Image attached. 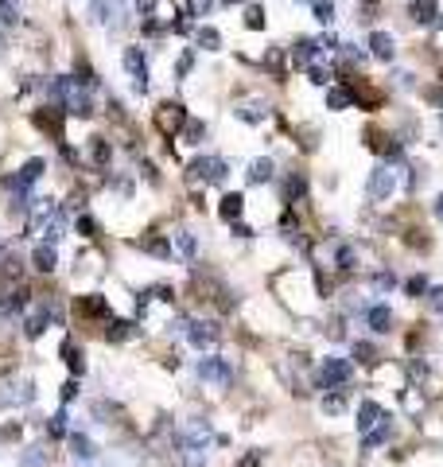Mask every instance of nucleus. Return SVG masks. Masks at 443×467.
Segmentation results:
<instances>
[{
  "mask_svg": "<svg viewBox=\"0 0 443 467\" xmlns=\"http://www.w3.org/2000/svg\"><path fill=\"white\" fill-rule=\"evenodd\" d=\"M393 187H396V168H393V164H377V168L370 171L366 195H370L373 203H385V199L393 195Z\"/></svg>",
  "mask_w": 443,
  "mask_h": 467,
  "instance_id": "obj_2",
  "label": "nucleus"
},
{
  "mask_svg": "<svg viewBox=\"0 0 443 467\" xmlns=\"http://www.w3.org/2000/svg\"><path fill=\"white\" fill-rule=\"evenodd\" d=\"M229 4H238V0H229Z\"/></svg>",
  "mask_w": 443,
  "mask_h": 467,
  "instance_id": "obj_50",
  "label": "nucleus"
},
{
  "mask_svg": "<svg viewBox=\"0 0 443 467\" xmlns=\"http://www.w3.org/2000/svg\"><path fill=\"white\" fill-rule=\"evenodd\" d=\"M74 394H78V382H66V385H62V401H74Z\"/></svg>",
  "mask_w": 443,
  "mask_h": 467,
  "instance_id": "obj_47",
  "label": "nucleus"
},
{
  "mask_svg": "<svg viewBox=\"0 0 443 467\" xmlns=\"http://www.w3.org/2000/svg\"><path fill=\"white\" fill-rule=\"evenodd\" d=\"M71 452H74V459H94L97 448H94L90 436H71Z\"/></svg>",
  "mask_w": 443,
  "mask_h": 467,
  "instance_id": "obj_24",
  "label": "nucleus"
},
{
  "mask_svg": "<svg viewBox=\"0 0 443 467\" xmlns=\"http://www.w3.org/2000/svg\"><path fill=\"white\" fill-rule=\"evenodd\" d=\"M373 285L381 288V292H389V288L396 285V276H393V273H381V276H377V280H373Z\"/></svg>",
  "mask_w": 443,
  "mask_h": 467,
  "instance_id": "obj_44",
  "label": "nucleus"
},
{
  "mask_svg": "<svg viewBox=\"0 0 443 467\" xmlns=\"http://www.w3.org/2000/svg\"><path fill=\"white\" fill-rule=\"evenodd\" d=\"M47 320H51V311H47V308L31 311V315H27V327H24V331H27L31 339H39L43 331H47Z\"/></svg>",
  "mask_w": 443,
  "mask_h": 467,
  "instance_id": "obj_21",
  "label": "nucleus"
},
{
  "mask_svg": "<svg viewBox=\"0 0 443 467\" xmlns=\"http://www.w3.org/2000/svg\"><path fill=\"white\" fill-rule=\"evenodd\" d=\"M435 211H440V215H443V195H440V203H435Z\"/></svg>",
  "mask_w": 443,
  "mask_h": 467,
  "instance_id": "obj_49",
  "label": "nucleus"
},
{
  "mask_svg": "<svg viewBox=\"0 0 443 467\" xmlns=\"http://www.w3.org/2000/svg\"><path fill=\"white\" fill-rule=\"evenodd\" d=\"M175 250H179V257L191 261L194 253H199V238H194L191 230H179V234H175Z\"/></svg>",
  "mask_w": 443,
  "mask_h": 467,
  "instance_id": "obj_20",
  "label": "nucleus"
},
{
  "mask_svg": "<svg viewBox=\"0 0 443 467\" xmlns=\"http://www.w3.org/2000/svg\"><path fill=\"white\" fill-rule=\"evenodd\" d=\"M354 106V94H350L346 86H331V90H327V109H350Z\"/></svg>",
  "mask_w": 443,
  "mask_h": 467,
  "instance_id": "obj_18",
  "label": "nucleus"
},
{
  "mask_svg": "<svg viewBox=\"0 0 443 467\" xmlns=\"http://www.w3.org/2000/svg\"><path fill=\"white\" fill-rule=\"evenodd\" d=\"M385 417H389V413H385L377 401H362L358 405V432H370L373 424H381Z\"/></svg>",
  "mask_w": 443,
  "mask_h": 467,
  "instance_id": "obj_10",
  "label": "nucleus"
},
{
  "mask_svg": "<svg viewBox=\"0 0 443 467\" xmlns=\"http://www.w3.org/2000/svg\"><path fill=\"white\" fill-rule=\"evenodd\" d=\"M319 55H327L319 39H307V36H300V39H296V43H292V59H296V67H307V62H312V59H319Z\"/></svg>",
  "mask_w": 443,
  "mask_h": 467,
  "instance_id": "obj_6",
  "label": "nucleus"
},
{
  "mask_svg": "<svg viewBox=\"0 0 443 467\" xmlns=\"http://www.w3.org/2000/svg\"><path fill=\"white\" fill-rule=\"evenodd\" d=\"M233 234H238V238H253V230L245 226V222H233Z\"/></svg>",
  "mask_w": 443,
  "mask_h": 467,
  "instance_id": "obj_48",
  "label": "nucleus"
},
{
  "mask_svg": "<svg viewBox=\"0 0 443 467\" xmlns=\"http://www.w3.org/2000/svg\"><path fill=\"white\" fill-rule=\"evenodd\" d=\"M354 359L370 362V359H373V347H370V343H358V347H354Z\"/></svg>",
  "mask_w": 443,
  "mask_h": 467,
  "instance_id": "obj_45",
  "label": "nucleus"
},
{
  "mask_svg": "<svg viewBox=\"0 0 443 467\" xmlns=\"http://www.w3.org/2000/svg\"><path fill=\"white\" fill-rule=\"evenodd\" d=\"M312 16L319 24H331L335 20V0H312Z\"/></svg>",
  "mask_w": 443,
  "mask_h": 467,
  "instance_id": "obj_25",
  "label": "nucleus"
},
{
  "mask_svg": "<svg viewBox=\"0 0 443 467\" xmlns=\"http://www.w3.org/2000/svg\"><path fill=\"white\" fill-rule=\"evenodd\" d=\"M303 191H307V180H303L300 171H296V176H292V180H288V199H300Z\"/></svg>",
  "mask_w": 443,
  "mask_h": 467,
  "instance_id": "obj_40",
  "label": "nucleus"
},
{
  "mask_svg": "<svg viewBox=\"0 0 443 467\" xmlns=\"http://www.w3.org/2000/svg\"><path fill=\"white\" fill-rule=\"evenodd\" d=\"M264 24H268V20H264V8L261 4H249V8H245V27H249V32H264Z\"/></svg>",
  "mask_w": 443,
  "mask_h": 467,
  "instance_id": "obj_26",
  "label": "nucleus"
},
{
  "mask_svg": "<svg viewBox=\"0 0 443 467\" xmlns=\"http://www.w3.org/2000/svg\"><path fill=\"white\" fill-rule=\"evenodd\" d=\"M183 464H187V467H203L206 464V448H203V444H187V448H183Z\"/></svg>",
  "mask_w": 443,
  "mask_h": 467,
  "instance_id": "obj_29",
  "label": "nucleus"
},
{
  "mask_svg": "<svg viewBox=\"0 0 443 467\" xmlns=\"http://www.w3.org/2000/svg\"><path fill=\"white\" fill-rule=\"evenodd\" d=\"M346 409V397L342 394H331V397H323V413H331V417H338Z\"/></svg>",
  "mask_w": 443,
  "mask_h": 467,
  "instance_id": "obj_36",
  "label": "nucleus"
},
{
  "mask_svg": "<svg viewBox=\"0 0 443 467\" xmlns=\"http://www.w3.org/2000/svg\"><path fill=\"white\" fill-rule=\"evenodd\" d=\"M43 464H47V452H43V448H24L20 467H43Z\"/></svg>",
  "mask_w": 443,
  "mask_h": 467,
  "instance_id": "obj_32",
  "label": "nucleus"
},
{
  "mask_svg": "<svg viewBox=\"0 0 443 467\" xmlns=\"http://www.w3.org/2000/svg\"><path fill=\"white\" fill-rule=\"evenodd\" d=\"M428 308L431 311H443V288H431V292H428Z\"/></svg>",
  "mask_w": 443,
  "mask_h": 467,
  "instance_id": "obj_42",
  "label": "nucleus"
},
{
  "mask_svg": "<svg viewBox=\"0 0 443 467\" xmlns=\"http://www.w3.org/2000/svg\"><path fill=\"white\" fill-rule=\"evenodd\" d=\"M194 39H199V47H206V51H222V32L210 27V24L199 27V36H194Z\"/></svg>",
  "mask_w": 443,
  "mask_h": 467,
  "instance_id": "obj_23",
  "label": "nucleus"
},
{
  "mask_svg": "<svg viewBox=\"0 0 443 467\" xmlns=\"http://www.w3.org/2000/svg\"><path fill=\"white\" fill-rule=\"evenodd\" d=\"M74 226H78V234H82V238H97V222L90 215H78V222H74Z\"/></svg>",
  "mask_w": 443,
  "mask_h": 467,
  "instance_id": "obj_39",
  "label": "nucleus"
},
{
  "mask_svg": "<svg viewBox=\"0 0 443 467\" xmlns=\"http://www.w3.org/2000/svg\"><path fill=\"white\" fill-rule=\"evenodd\" d=\"M338 269H354V250H350V246L338 250Z\"/></svg>",
  "mask_w": 443,
  "mask_h": 467,
  "instance_id": "obj_41",
  "label": "nucleus"
},
{
  "mask_svg": "<svg viewBox=\"0 0 443 467\" xmlns=\"http://www.w3.org/2000/svg\"><path fill=\"white\" fill-rule=\"evenodd\" d=\"M241 121H249V125H261V121H268V109L264 106H241V109H233Z\"/></svg>",
  "mask_w": 443,
  "mask_h": 467,
  "instance_id": "obj_27",
  "label": "nucleus"
},
{
  "mask_svg": "<svg viewBox=\"0 0 443 467\" xmlns=\"http://www.w3.org/2000/svg\"><path fill=\"white\" fill-rule=\"evenodd\" d=\"M187 176H191V180H206V183H226L229 168H226V160H214V156H199L191 168H187Z\"/></svg>",
  "mask_w": 443,
  "mask_h": 467,
  "instance_id": "obj_3",
  "label": "nucleus"
},
{
  "mask_svg": "<svg viewBox=\"0 0 443 467\" xmlns=\"http://www.w3.org/2000/svg\"><path fill=\"white\" fill-rule=\"evenodd\" d=\"M43 168H47L43 160H27L24 168H20V176H16V180H12V187H20V191H27V187H31V183H36L39 176H43Z\"/></svg>",
  "mask_w": 443,
  "mask_h": 467,
  "instance_id": "obj_15",
  "label": "nucleus"
},
{
  "mask_svg": "<svg viewBox=\"0 0 443 467\" xmlns=\"http://www.w3.org/2000/svg\"><path fill=\"white\" fill-rule=\"evenodd\" d=\"M210 8H214V0H187V12H191L194 20H203V16H210Z\"/></svg>",
  "mask_w": 443,
  "mask_h": 467,
  "instance_id": "obj_37",
  "label": "nucleus"
},
{
  "mask_svg": "<svg viewBox=\"0 0 443 467\" xmlns=\"http://www.w3.org/2000/svg\"><path fill=\"white\" fill-rule=\"evenodd\" d=\"M62 359H66V366H71L74 374H82V370H86V362H82V355H78V347H74L71 339H66V343H62Z\"/></svg>",
  "mask_w": 443,
  "mask_h": 467,
  "instance_id": "obj_28",
  "label": "nucleus"
},
{
  "mask_svg": "<svg viewBox=\"0 0 443 467\" xmlns=\"http://www.w3.org/2000/svg\"><path fill=\"white\" fill-rule=\"evenodd\" d=\"M350 382V362L346 359H327L323 362V385H346Z\"/></svg>",
  "mask_w": 443,
  "mask_h": 467,
  "instance_id": "obj_9",
  "label": "nucleus"
},
{
  "mask_svg": "<svg viewBox=\"0 0 443 467\" xmlns=\"http://www.w3.org/2000/svg\"><path fill=\"white\" fill-rule=\"evenodd\" d=\"M241 206H245V195H233V191H229L226 195V199H222V206H218V215H222V218H226V222H238V218H241Z\"/></svg>",
  "mask_w": 443,
  "mask_h": 467,
  "instance_id": "obj_17",
  "label": "nucleus"
},
{
  "mask_svg": "<svg viewBox=\"0 0 443 467\" xmlns=\"http://www.w3.org/2000/svg\"><path fill=\"white\" fill-rule=\"evenodd\" d=\"M187 339H191L199 350H206V347H214V343H218V331H214V324H191Z\"/></svg>",
  "mask_w": 443,
  "mask_h": 467,
  "instance_id": "obj_13",
  "label": "nucleus"
},
{
  "mask_svg": "<svg viewBox=\"0 0 443 467\" xmlns=\"http://www.w3.org/2000/svg\"><path fill=\"white\" fill-rule=\"evenodd\" d=\"M86 160H90L94 168H105L109 160H113V148H109L105 136H90V141H86Z\"/></svg>",
  "mask_w": 443,
  "mask_h": 467,
  "instance_id": "obj_8",
  "label": "nucleus"
},
{
  "mask_svg": "<svg viewBox=\"0 0 443 467\" xmlns=\"http://www.w3.org/2000/svg\"><path fill=\"white\" fill-rule=\"evenodd\" d=\"M366 324H370L373 331H377V335H385V331H393V311L385 308V304H377V308H370Z\"/></svg>",
  "mask_w": 443,
  "mask_h": 467,
  "instance_id": "obj_16",
  "label": "nucleus"
},
{
  "mask_svg": "<svg viewBox=\"0 0 443 467\" xmlns=\"http://www.w3.org/2000/svg\"><path fill=\"white\" fill-rule=\"evenodd\" d=\"M199 378H203V382H210V385H222V390H226V385L233 382V366H229L226 359L210 355V359L199 362Z\"/></svg>",
  "mask_w": 443,
  "mask_h": 467,
  "instance_id": "obj_5",
  "label": "nucleus"
},
{
  "mask_svg": "<svg viewBox=\"0 0 443 467\" xmlns=\"http://www.w3.org/2000/svg\"><path fill=\"white\" fill-rule=\"evenodd\" d=\"M152 121H156V129L164 132V136H179L191 117H187V106H183V101H164V106L152 113Z\"/></svg>",
  "mask_w": 443,
  "mask_h": 467,
  "instance_id": "obj_1",
  "label": "nucleus"
},
{
  "mask_svg": "<svg viewBox=\"0 0 443 467\" xmlns=\"http://www.w3.org/2000/svg\"><path fill=\"white\" fill-rule=\"evenodd\" d=\"M0 24H20V4L16 0H0Z\"/></svg>",
  "mask_w": 443,
  "mask_h": 467,
  "instance_id": "obj_31",
  "label": "nucleus"
},
{
  "mask_svg": "<svg viewBox=\"0 0 443 467\" xmlns=\"http://www.w3.org/2000/svg\"><path fill=\"white\" fill-rule=\"evenodd\" d=\"M109 339H113V343H121V339H129V335H136V327L129 324V320H113V324H109V331H105Z\"/></svg>",
  "mask_w": 443,
  "mask_h": 467,
  "instance_id": "obj_30",
  "label": "nucleus"
},
{
  "mask_svg": "<svg viewBox=\"0 0 443 467\" xmlns=\"http://www.w3.org/2000/svg\"><path fill=\"white\" fill-rule=\"evenodd\" d=\"M191 67H194V51H183L179 62H175V78H187V74H191Z\"/></svg>",
  "mask_w": 443,
  "mask_h": 467,
  "instance_id": "obj_38",
  "label": "nucleus"
},
{
  "mask_svg": "<svg viewBox=\"0 0 443 467\" xmlns=\"http://www.w3.org/2000/svg\"><path fill=\"white\" fill-rule=\"evenodd\" d=\"M31 265H36L39 273H55V265H59V253H55V246H51V241L36 246V253H31Z\"/></svg>",
  "mask_w": 443,
  "mask_h": 467,
  "instance_id": "obj_12",
  "label": "nucleus"
},
{
  "mask_svg": "<svg viewBox=\"0 0 443 467\" xmlns=\"http://www.w3.org/2000/svg\"><path fill=\"white\" fill-rule=\"evenodd\" d=\"M136 12H140V16H152V12H156V0H136Z\"/></svg>",
  "mask_w": 443,
  "mask_h": 467,
  "instance_id": "obj_46",
  "label": "nucleus"
},
{
  "mask_svg": "<svg viewBox=\"0 0 443 467\" xmlns=\"http://www.w3.org/2000/svg\"><path fill=\"white\" fill-rule=\"evenodd\" d=\"M424 288H428V280H424V276H412V280H408V296H420Z\"/></svg>",
  "mask_w": 443,
  "mask_h": 467,
  "instance_id": "obj_43",
  "label": "nucleus"
},
{
  "mask_svg": "<svg viewBox=\"0 0 443 467\" xmlns=\"http://www.w3.org/2000/svg\"><path fill=\"white\" fill-rule=\"evenodd\" d=\"M47 436H51V440L66 436V413H55V417L47 420Z\"/></svg>",
  "mask_w": 443,
  "mask_h": 467,
  "instance_id": "obj_33",
  "label": "nucleus"
},
{
  "mask_svg": "<svg viewBox=\"0 0 443 467\" xmlns=\"http://www.w3.org/2000/svg\"><path fill=\"white\" fill-rule=\"evenodd\" d=\"M121 62H125V71L132 74V86L136 90H148V59H144V47H125L121 51Z\"/></svg>",
  "mask_w": 443,
  "mask_h": 467,
  "instance_id": "obj_4",
  "label": "nucleus"
},
{
  "mask_svg": "<svg viewBox=\"0 0 443 467\" xmlns=\"http://www.w3.org/2000/svg\"><path fill=\"white\" fill-rule=\"evenodd\" d=\"M389 432H393V417H385L381 424H373L370 432H362V448H381L389 440Z\"/></svg>",
  "mask_w": 443,
  "mask_h": 467,
  "instance_id": "obj_14",
  "label": "nucleus"
},
{
  "mask_svg": "<svg viewBox=\"0 0 443 467\" xmlns=\"http://www.w3.org/2000/svg\"><path fill=\"white\" fill-rule=\"evenodd\" d=\"M370 51H373V59L393 62V55H396V39L389 36V32H370Z\"/></svg>",
  "mask_w": 443,
  "mask_h": 467,
  "instance_id": "obj_7",
  "label": "nucleus"
},
{
  "mask_svg": "<svg viewBox=\"0 0 443 467\" xmlns=\"http://www.w3.org/2000/svg\"><path fill=\"white\" fill-rule=\"evenodd\" d=\"M78 308H82L86 315H101V311H105V300L101 296H82L78 300Z\"/></svg>",
  "mask_w": 443,
  "mask_h": 467,
  "instance_id": "obj_34",
  "label": "nucleus"
},
{
  "mask_svg": "<svg viewBox=\"0 0 443 467\" xmlns=\"http://www.w3.org/2000/svg\"><path fill=\"white\" fill-rule=\"evenodd\" d=\"M187 144H203V136H206V125L203 121H187Z\"/></svg>",
  "mask_w": 443,
  "mask_h": 467,
  "instance_id": "obj_35",
  "label": "nucleus"
},
{
  "mask_svg": "<svg viewBox=\"0 0 443 467\" xmlns=\"http://www.w3.org/2000/svg\"><path fill=\"white\" fill-rule=\"evenodd\" d=\"M273 160L268 156H261V160H253L249 164V183H264V180H273Z\"/></svg>",
  "mask_w": 443,
  "mask_h": 467,
  "instance_id": "obj_19",
  "label": "nucleus"
},
{
  "mask_svg": "<svg viewBox=\"0 0 443 467\" xmlns=\"http://www.w3.org/2000/svg\"><path fill=\"white\" fill-rule=\"evenodd\" d=\"M435 16H440V4H435V0H412V8H408V20H412V24H435Z\"/></svg>",
  "mask_w": 443,
  "mask_h": 467,
  "instance_id": "obj_11",
  "label": "nucleus"
},
{
  "mask_svg": "<svg viewBox=\"0 0 443 467\" xmlns=\"http://www.w3.org/2000/svg\"><path fill=\"white\" fill-rule=\"evenodd\" d=\"M303 71H307V78H312V82H319V86L331 82V67L323 62V55H319V59H312L307 67H303Z\"/></svg>",
  "mask_w": 443,
  "mask_h": 467,
  "instance_id": "obj_22",
  "label": "nucleus"
}]
</instances>
